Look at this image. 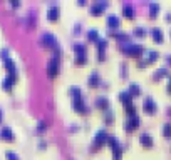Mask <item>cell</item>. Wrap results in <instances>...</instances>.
Wrapping results in <instances>:
<instances>
[{
  "mask_svg": "<svg viewBox=\"0 0 171 160\" xmlns=\"http://www.w3.org/2000/svg\"><path fill=\"white\" fill-rule=\"evenodd\" d=\"M166 60H168V63H171V55H168V57H166Z\"/></svg>",
  "mask_w": 171,
  "mask_h": 160,
  "instance_id": "cell-33",
  "label": "cell"
},
{
  "mask_svg": "<svg viewBox=\"0 0 171 160\" xmlns=\"http://www.w3.org/2000/svg\"><path fill=\"white\" fill-rule=\"evenodd\" d=\"M106 45H108V40H106V38H99L97 40V50L102 52V48H106Z\"/></svg>",
  "mask_w": 171,
  "mask_h": 160,
  "instance_id": "cell-26",
  "label": "cell"
},
{
  "mask_svg": "<svg viewBox=\"0 0 171 160\" xmlns=\"http://www.w3.org/2000/svg\"><path fill=\"white\" fill-rule=\"evenodd\" d=\"M158 10H159V3H156V2L149 3V15L151 17H154L158 13Z\"/></svg>",
  "mask_w": 171,
  "mask_h": 160,
  "instance_id": "cell-21",
  "label": "cell"
},
{
  "mask_svg": "<svg viewBox=\"0 0 171 160\" xmlns=\"http://www.w3.org/2000/svg\"><path fill=\"white\" fill-rule=\"evenodd\" d=\"M151 34H153V37H154L156 42H163V30H161V28L154 27V28L151 30Z\"/></svg>",
  "mask_w": 171,
  "mask_h": 160,
  "instance_id": "cell-19",
  "label": "cell"
},
{
  "mask_svg": "<svg viewBox=\"0 0 171 160\" xmlns=\"http://www.w3.org/2000/svg\"><path fill=\"white\" fill-rule=\"evenodd\" d=\"M121 50H124V52H127L129 55H134V57H139L142 50H144V47H142L141 44H133V42H126V44H123L121 45Z\"/></svg>",
  "mask_w": 171,
  "mask_h": 160,
  "instance_id": "cell-2",
  "label": "cell"
},
{
  "mask_svg": "<svg viewBox=\"0 0 171 160\" xmlns=\"http://www.w3.org/2000/svg\"><path fill=\"white\" fill-rule=\"evenodd\" d=\"M74 108L81 113H87V105H86L82 95H76V97H74Z\"/></svg>",
  "mask_w": 171,
  "mask_h": 160,
  "instance_id": "cell-5",
  "label": "cell"
},
{
  "mask_svg": "<svg viewBox=\"0 0 171 160\" xmlns=\"http://www.w3.org/2000/svg\"><path fill=\"white\" fill-rule=\"evenodd\" d=\"M87 38H89V40H94V42H97V40H99L97 30H94V28H92V30H89V32H87Z\"/></svg>",
  "mask_w": 171,
  "mask_h": 160,
  "instance_id": "cell-23",
  "label": "cell"
},
{
  "mask_svg": "<svg viewBox=\"0 0 171 160\" xmlns=\"http://www.w3.org/2000/svg\"><path fill=\"white\" fill-rule=\"evenodd\" d=\"M134 34H136V35H139V37H142V35H146V30H144V27L138 25L136 28H134Z\"/></svg>",
  "mask_w": 171,
  "mask_h": 160,
  "instance_id": "cell-30",
  "label": "cell"
},
{
  "mask_svg": "<svg viewBox=\"0 0 171 160\" xmlns=\"http://www.w3.org/2000/svg\"><path fill=\"white\" fill-rule=\"evenodd\" d=\"M2 115H3V112H2V108H0V122H2Z\"/></svg>",
  "mask_w": 171,
  "mask_h": 160,
  "instance_id": "cell-34",
  "label": "cell"
},
{
  "mask_svg": "<svg viewBox=\"0 0 171 160\" xmlns=\"http://www.w3.org/2000/svg\"><path fill=\"white\" fill-rule=\"evenodd\" d=\"M5 67H7V70H9V73H17V69H15V62H13L12 59H9V57H7V59H5Z\"/></svg>",
  "mask_w": 171,
  "mask_h": 160,
  "instance_id": "cell-17",
  "label": "cell"
},
{
  "mask_svg": "<svg viewBox=\"0 0 171 160\" xmlns=\"http://www.w3.org/2000/svg\"><path fill=\"white\" fill-rule=\"evenodd\" d=\"M74 50L77 52V55H86V45L84 44H74Z\"/></svg>",
  "mask_w": 171,
  "mask_h": 160,
  "instance_id": "cell-22",
  "label": "cell"
},
{
  "mask_svg": "<svg viewBox=\"0 0 171 160\" xmlns=\"http://www.w3.org/2000/svg\"><path fill=\"white\" fill-rule=\"evenodd\" d=\"M139 140L142 145H146V147H153V138L149 133H141L139 135Z\"/></svg>",
  "mask_w": 171,
  "mask_h": 160,
  "instance_id": "cell-15",
  "label": "cell"
},
{
  "mask_svg": "<svg viewBox=\"0 0 171 160\" xmlns=\"http://www.w3.org/2000/svg\"><path fill=\"white\" fill-rule=\"evenodd\" d=\"M45 129H47V122H45V120H39V123H37V127H35V130L40 133V132H44Z\"/></svg>",
  "mask_w": 171,
  "mask_h": 160,
  "instance_id": "cell-24",
  "label": "cell"
},
{
  "mask_svg": "<svg viewBox=\"0 0 171 160\" xmlns=\"http://www.w3.org/2000/svg\"><path fill=\"white\" fill-rule=\"evenodd\" d=\"M87 57L86 55H76V63H86Z\"/></svg>",
  "mask_w": 171,
  "mask_h": 160,
  "instance_id": "cell-31",
  "label": "cell"
},
{
  "mask_svg": "<svg viewBox=\"0 0 171 160\" xmlns=\"http://www.w3.org/2000/svg\"><path fill=\"white\" fill-rule=\"evenodd\" d=\"M106 7H108V2H104V0H101V2H96V3H92L91 5V13L92 15H99V13L102 12V10L106 9Z\"/></svg>",
  "mask_w": 171,
  "mask_h": 160,
  "instance_id": "cell-7",
  "label": "cell"
},
{
  "mask_svg": "<svg viewBox=\"0 0 171 160\" xmlns=\"http://www.w3.org/2000/svg\"><path fill=\"white\" fill-rule=\"evenodd\" d=\"M138 125H139V117L133 115L131 119H127V122H126V125H124V127H126V130H134Z\"/></svg>",
  "mask_w": 171,
  "mask_h": 160,
  "instance_id": "cell-8",
  "label": "cell"
},
{
  "mask_svg": "<svg viewBox=\"0 0 171 160\" xmlns=\"http://www.w3.org/2000/svg\"><path fill=\"white\" fill-rule=\"evenodd\" d=\"M158 57V52H154V50H149L148 52V57H146L144 60H139V65H146V63H149V62H153V60Z\"/></svg>",
  "mask_w": 171,
  "mask_h": 160,
  "instance_id": "cell-16",
  "label": "cell"
},
{
  "mask_svg": "<svg viewBox=\"0 0 171 160\" xmlns=\"http://www.w3.org/2000/svg\"><path fill=\"white\" fill-rule=\"evenodd\" d=\"M106 140H108V132H106L104 129H101V130H97V133H96L92 145H94V148H99V145H102Z\"/></svg>",
  "mask_w": 171,
  "mask_h": 160,
  "instance_id": "cell-4",
  "label": "cell"
},
{
  "mask_svg": "<svg viewBox=\"0 0 171 160\" xmlns=\"http://www.w3.org/2000/svg\"><path fill=\"white\" fill-rule=\"evenodd\" d=\"M123 12H124V15H126V17H133V15H134V9H133V5L126 2V3L123 5Z\"/></svg>",
  "mask_w": 171,
  "mask_h": 160,
  "instance_id": "cell-18",
  "label": "cell"
},
{
  "mask_svg": "<svg viewBox=\"0 0 171 160\" xmlns=\"http://www.w3.org/2000/svg\"><path fill=\"white\" fill-rule=\"evenodd\" d=\"M119 98L124 102V104H129V102H131V94H129V92H121Z\"/></svg>",
  "mask_w": 171,
  "mask_h": 160,
  "instance_id": "cell-25",
  "label": "cell"
},
{
  "mask_svg": "<svg viewBox=\"0 0 171 160\" xmlns=\"http://www.w3.org/2000/svg\"><path fill=\"white\" fill-rule=\"evenodd\" d=\"M96 105L101 107V108H108V107H109V100H108V97H104V95H99V97L96 98Z\"/></svg>",
  "mask_w": 171,
  "mask_h": 160,
  "instance_id": "cell-13",
  "label": "cell"
},
{
  "mask_svg": "<svg viewBox=\"0 0 171 160\" xmlns=\"http://www.w3.org/2000/svg\"><path fill=\"white\" fill-rule=\"evenodd\" d=\"M129 94L131 95H139L141 94V87L138 84H134V82H131L129 84Z\"/></svg>",
  "mask_w": 171,
  "mask_h": 160,
  "instance_id": "cell-20",
  "label": "cell"
},
{
  "mask_svg": "<svg viewBox=\"0 0 171 160\" xmlns=\"http://www.w3.org/2000/svg\"><path fill=\"white\" fill-rule=\"evenodd\" d=\"M0 137L5 138V140H12V138H13L12 129H10V127H2V130H0Z\"/></svg>",
  "mask_w": 171,
  "mask_h": 160,
  "instance_id": "cell-12",
  "label": "cell"
},
{
  "mask_svg": "<svg viewBox=\"0 0 171 160\" xmlns=\"http://www.w3.org/2000/svg\"><path fill=\"white\" fill-rule=\"evenodd\" d=\"M106 23H108L109 28H117V27H119V23H121V20H119V17H117V15H109L108 19H106Z\"/></svg>",
  "mask_w": 171,
  "mask_h": 160,
  "instance_id": "cell-10",
  "label": "cell"
},
{
  "mask_svg": "<svg viewBox=\"0 0 171 160\" xmlns=\"http://www.w3.org/2000/svg\"><path fill=\"white\" fill-rule=\"evenodd\" d=\"M168 92H171V77L168 79Z\"/></svg>",
  "mask_w": 171,
  "mask_h": 160,
  "instance_id": "cell-32",
  "label": "cell"
},
{
  "mask_svg": "<svg viewBox=\"0 0 171 160\" xmlns=\"http://www.w3.org/2000/svg\"><path fill=\"white\" fill-rule=\"evenodd\" d=\"M163 133H165L166 137H171V122L165 123V127H163Z\"/></svg>",
  "mask_w": 171,
  "mask_h": 160,
  "instance_id": "cell-27",
  "label": "cell"
},
{
  "mask_svg": "<svg viewBox=\"0 0 171 160\" xmlns=\"http://www.w3.org/2000/svg\"><path fill=\"white\" fill-rule=\"evenodd\" d=\"M168 113H169V115H171V108H169V110H168Z\"/></svg>",
  "mask_w": 171,
  "mask_h": 160,
  "instance_id": "cell-35",
  "label": "cell"
},
{
  "mask_svg": "<svg viewBox=\"0 0 171 160\" xmlns=\"http://www.w3.org/2000/svg\"><path fill=\"white\" fill-rule=\"evenodd\" d=\"M47 17H49L51 20H55L57 17H59V5H57V3H54V5L49 7V10H47Z\"/></svg>",
  "mask_w": 171,
  "mask_h": 160,
  "instance_id": "cell-11",
  "label": "cell"
},
{
  "mask_svg": "<svg viewBox=\"0 0 171 160\" xmlns=\"http://www.w3.org/2000/svg\"><path fill=\"white\" fill-rule=\"evenodd\" d=\"M166 72H168V69H166V67H163V69L156 70V72H154V79H159V77L166 75Z\"/></svg>",
  "mask_w": 171,
  "mask_h": 160,
  "instance_id": "cell-29",
  "label": "cell"
},
{
  "mask_svg": "<svg viewBox=\"0 0 171 160\" xmlns=\"http://www.w3.org/2000/svg\"><path fill=\"white\" fill-rule=\"evenodd\" d=\"M59 48L54 52V57H51V60L47 62V75L49 77H55L59 73Z\"/></svg>",
  "mask_w": 171,
  "mask_h": 160,
  "instance_id": "cell-1",
  "label": "cell"
},
{
  "mask_svg": "<svg viewBox=\"0 0 171 160\" xmlns=\"http://www.w3.org/2000/svg\"><path fill=\"white\" fill-rule=\"evenodd\" d=\"M15 79H17V73H9V75L3 79V84H2L3 88H7V90H9V88L15 84Z\"/></svg>",
  "mask_w": 171,
  "mask_h": 160,
  "instance_id": "cell-9",
  "label": "cell"
},
{
  "mask_svg": "<svg viewBox=\"0 0 171 160\" xmlns=\"http://www.w3.org/2000/svg\"><path fill=\"white\" fill-rule=\"evenodd\" d=\"M142 107H144V110L148 113H154L156 112V105L154 104V100H153V97H149V95H146L144 97V102H142Z\"/></svg>",
  "mask_w": 171,
  "mask_h": 160,
  "instance_id": "cell-6",
  "label": "cell"
},
{
  "mask_svg": "<svg viewBox=\"0 0 171 160\" xmlns=\"http://www.w3.org/2000/svg\"><path fill=\"white\" fill-rule=\"evenodd\" d=\"M39 42H40L42 45H45V47H52V48H59L57 47V38L54 34H51V32H44V34L40 35V38H39Z\"/></svg>",
  "mask_w": 171,
  "mask_h": 160,
  "instance_id": "cell-3",
  "label": "cell"
},
{
  "mask_svg": "<svg viewBox=\"0 0 171 160\" xmlns=\"http://www.w3.org/2000/svg\"><path fill=\"white\" fill-rule=\"evenodd\" d=\"M5 155H7V158H9V160H20L19 155H17L15 152H12V150H7Z\"/></svg>",
  "mask_w": 171,
  "mask_h": 160,
  "instance_id": "cell-28",
  "label": "cell"
},
{
  "mask_svg": "<svg viewBox=\"0 0 171 160\" xmlns=\"http://www.w3.org/2000/svg\"><path fill=\"white\" fill-rule=\"evenodd\" d=\"M89 85H92V87H97L99 84H101V79H99V73L97 72H92L91 75H89Z\"/></svg>",
  "mask_w": 171,
  "mask_h": 160,
  "instance_id": "cell-14",
  "label": "cell"
}]
</instances>
